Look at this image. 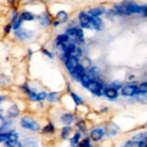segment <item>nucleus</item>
<instances>
[{"label":"nucleus","mask_w":147,"mask_h":147,"mask_svg":"<svg viewBox=\"0 0 147 147\" xmlns=\"http://www.w3.org/2000/svg\"><path fill=\"white\" fill-rule=\"evenodd\" d=\"M66 34L69 37V40H72L74 43H82L85 40L84 38V33L80 28H76V27H71L66 31Z\"/></svg>","instance_id":"nucleus-1"},{"label":"nucleus","mask_w":147,"mask_h":147,"mask_svg":"<svg viewBox=\"0 0 147 147\" xmlns=\"http://www.w3.org/2000/svg\"><path fill=\"white\" fill-rule=\"evenodd\" d=\"M87 88H88L94 96H102L103 94V91L105 88V84H104L103 81L96 79V80H93V81L91 82L90 86L87 87Z\"/></svg>","instance_id":"nucleus-2"},{"label":"nucleus","mask_w":147,"mask_h":147,"mask_svg":"<svg viewBox=\"0 0 147 147\" xmlns=\"http://www.w3.org/2000/svg\"><path fill=\"white\" fill-rule=\"evenodd\" d=\"M21 126L31 131H38L39 130V124L37 123L34 119H32L31 117H24L21 119Z\"/></svg>","instance_id":"nucleus-3"},{"label":"nucleus","mask_w":147,"mask_h":147,"mask_svg":"<svg viewBox=\"0 0 147 147\" xmlns=\"http://www.w3.org/2000/svg\"><path fill=\"white\" fill-rule=\"evenodd\" d=\"M79 20L82 28H88V30H93L92 28V22H91V16L87 12H81L79 15Z\"/></svg>","instance_id":"nucleus-4"},{"label":"nucleus","mask_w":147,"mask_h":147,"mask_svg":"<svg viewBox=\"0 0 147 147\" xmlns=\"http://www.w3.org/2000/svg\"><path fill=\"white\" fill-rule=\"evenodd\" d=\"M121 94L126 96V97H132V96L137 94V86L134 84H129L121 87Z\"/></svg>","instance_id":"nucleus-5"},{"label":"nucleus","mask_w":147,"mask_h":147,"mask_svg":"<svg viewBox=\"0 0 147 147\" xmlns=\"http://www.w3.org/2000/svg\"><path fill=\"white\" fill-rule=\"evenodd\" d=\"M65 66L69 71H72V70H75V69L79 66V59L77 58H72V57H67L65 59Z\"/></svg>","instance_id":"nucleus-6"},{"label":"nucleus","mask_w":147,"mask_h":147,"mask_svg":"<svg viewBox=\"0 0 147 147\" xmlns=\"http://www.w3.org/2000/svg\"><path fill=\"white\" fill-rule=\"evenodd\" d=\"M104 135H105V132H104L103 129H100V127L93 129V130L91 131V140H93V141H99Z\"/></svg>","instance_id":"nucleus-7"},{"label":"nucleus","mask_w":147,"mask_h":147,"mask_svg":"<svg viewBox=\"0 0 147 147\" xmlns=\"http://www.w3.org/2000/svg\"><path fill=\"white\" fill-rule=\"evenodd\" d=\"M103 94L107 98H109V99H115L118 96H119V93H118V90H115V88H112V87H105L104 88V91H103Z\"/></svg>","instance_id":"nucleus-8"},{"label":"nucleus","mask_w":147,"mask_h":147,"mask_svg":"<svg viewBox=\"0 0 147 147\" xmlns=\"http://www.w3.org/2000/svg\"><path fill=\"white\" fill-rule=\"evenodd\" d=\"M74 119H75V117H74V114L71 113H64L61 118H60V120L63 124H65V125H70V124L74 123Z\"/></svg>","instance_id":"nucleus-9"},{"label":"nucleus","mask_w":147,"mask_h":147,"mask_svg":"<svg viewBox=\"0 0 147 147\" xmlns=\"http://www.w3.org/2000/svg\"><path fill=\"white\" fill-rule=\"evenodd\" d=\"M85 71H86V70H84V69H82V67L79 65V66H77V67L75 69V70H72L70 74H71V76H72L75 80H80L81 77H82V76H84L85 74H86Z\"/></svg>","instance_id":"nucleus-10"},{"label":"nucleus","mask_w":147,"mask_h":147,"mask_svg":"<svg viewBox=\"0 0 147 147\" xmlns=\"http://www.w3.org/2000/svg\"><path fill=\"white\" fill-rule=\"evenodd\" d=\"M105 12V9L99 6V7H93L91 9V10L88 11V15L92 16V17H99L100 15H103V13Z\"/></svg>","instance_id":"nucleus-11"},{"label":"nucleus","mask_w":147,"mask_h":147,"mask_svg":"<svg viewBox=\"0 0 147 147\" xmlns=\"http://www.w3.org/2000/svg\"><path fill=\"white\" fill-rule=\"evenodd\" d=\"M67 42H69V37H67L66 33H65V34H59V36L57 37V39H55V43H57L58 47H60V45L65 44V43H67Z\"/></svg>","instance_id":"nucleus-12"},{"label":"nucleus","mask_w":147,"mask_h":147,"mask_svg":"<svg viewBox=\"0 0 147 147\" xmlns=\"http://www.w3.org/2000/svg\"><path fill=\"white\" fill-rule=\"evenodd\" d=\"M91 22H92V28L102 30V21H100L99 17H92L91 16Z\"/></svg>","instance_id":"nucleus-13"},{"label":"nucleus","mask_w":147,"mask_h":147,"mask_svg":"<svg viewBox=\"0 0 147 147\" xmlns=\"http://www.w3.org/2000/svg\"><path fill=\"white\" fill-rule=\"evenodd\" d=\"M18 113H20V110H18V107L16 104H12L10 108L7 109V115L10 118H13V117H17Z\"/></svg>","instance_id":"nucleus-14"},{"label":"nucleus","mask_w":147,"mask_h":147,"mask_svg":"<svg viewBox=\"0 0 147 147\" xmlns=\"http://www.w3.org/2000/svg\"><path fill=\"white\" fill-rule=\"evenodd\" d=\"M20 18L22 21H32V20H34L36 16L33 15L32 12H28V11H24L20 15Z\"/></svg>","instance_id":"nucleus-15"},{"label":"nucleus","mask_w":147,"mask_h":147,"mask_svg":"<svg viewBox=\"0 0 147 147\" xmlns=\"http://www.w3.org/2000/svg\"><path fill=\"white\" fill-rule=\"evenodd\" d=\"M80 81H81V85L84 86V87H86V88H87V87L90 86V84H91V82L93 81V80H92L91 77H90L88 75H87V74H85V75H84V76H82L81 79H80Z\"/></svg>","instance_id":"nucleus-16"},{"label":"nucleus","mask_w":147,"mask_h":147,"mask_svg":"<svg viewBox=\"0 0 147 147\" xmlns=\"http://www.w3.org/2000/svg\"><path fill=\"white\" fill-rule=\"evenodd\" d=\"M39 21H40V25L42 26L50 25V18L47 16V13H42V15L39 16Z\"/></svg>","instance_id":"nucleus-17"},{"label":"nucleus","mask_w":147,"mask_h":147,"mask_svg":"<svg viewBox=\"0 0 147 147\" xmlns=\"http://www.w3.org/2000/svg\"><path fill=\"white\" fill-rule=\"evenodd\" d=\"M79 65H80L82 69H84V70H86V69H88V67L91 66V60H90L88 58H84V59L81 60V63L79 61Z\"/></svg>","instance_id":"nucleus-18"},{"label":"nucleus","mask_w":147,"mask_h":147,"mask_svg":"<svg viewBox=\"0 0 147 147\" xmlns=\"http://www.w3.org/2000/svg\"><path fill=\"white\" fill-rule=\"evenodd\" d=\"M54 131H55V126L53 125L52 123H48L47 125L44 126V129H43V132H44V134H53Z\"/></svg>","instance_id":"nucleus-19"},{"label":"nucleus","mask_w":147,"mask_h":147,"mask_svg":"<svg viewBox=\"0 0 147 147\" xmlns=\"http://www.w3.org/2000/svg\"><path fill=\"white\" fill-rule=\"evenodd\" d=\"M87 75H88L92 80H96L98 79V69L97 67H93V69H90V71L87 72Z\"/></svg>","instance_id":"nucleus-20"},{"label":"nucleus","mask_w":147,"mask_h":147,"mask_svg":"<svg viewBox=\"0 0 147 147\" xmlns=\"http://www.w3.org/2000/svg\"><path fill=\"white\" fill-rule=\"evenodd\" d=\"M67 13L65 11H59L58 15H57V18H58V22H65L67 20Z\"/></svg>","instance_id":"nucleus-21"},{"label":"nucleus","mask_w":147,"mask_h":147,"mask_svg":"<svg viewBox=\"0 0 147 147\" xmlns=\"http://www.w3.org/2000/svg\"><path fill=\"white\" fill-rule=\"evenodd\" d=\"M80 139H81V132H75V135H74V137L71 139V145L74 146H76V145H79V142H80Z\"/></svg>","instance_id":"nucleus-22"},{"label":"nucleus","mask_w":147,"mask_h":147,"mask_svg":"<svg viewBox=\"0 0 147 147\" xmlns=\"http://www.w3.org/2000/svg\"><path fill=\"white\" fill-rule=\"evenodd\" d=\"M71 97H72V99H74V102H75L77 105L84 104V100H82V98L80 97V96H77L76 93H74V92H71Z\"/></svg>","instance_id":"nucleus-23"},{"label":"nucleus","mask_w":147,"mask_h":147,"mask_svg":"<svg viewBox=\"0 0 147 147\" xmlns=\"http://www.w3.org/2000/svg\"><path fill=\"white\" fill-rule=\"evenodd\" d=\"M70 131H71L70 126L63 127V130H61V137H63V139H67V136L70 135Z\"/></svg>","instance_id":"nucleus-24"},{"label":"nucleus","mask_w":147,"mask_h":147,"mask_svg":"<svg viewBox=\"0 0 147 147\" xmlns=\"http://www.w3.org/2000/svg\"><path fill=\"white\" fill-rule=\"evenodd\" d=\"M79 147H92L91 140L90 139H84L82 141L79 142Z\"/></svg>","instance_id":"nucleus-25"},{"label":"nucleus","mask_w":147,"mask_h":147,"mask_svg":"<svg viewBox=\"0 0 147 147\" xmlns=\"http://www.w3.org/2000/svg\"><path fill=\"white\" fill-rule=\"evenodd\" d=\"M21 22H22L21 18H20V17H16L15 20H13V24H12V26H11V27H12L13 30H18V28L21 27Z\"/></svg>","instance_id":"nucleus-26"},{"label":"nucleus","mask_w":147,"mask_h":147,"mask_svg":"<svg viewBox=\"0 0 147 147\" xmlns=\"http://www.w3.org/2000/svg\"><path fill=\"white\" fill-rule=\"evenodd\" d=\"M146 82L141 84L139 87H137V94H146Z\"/></svg>","instance_id":"nucleus-27"},{"label":"nucleus","mask_w":147,"mask_h":147,"mask_svg":"<svg viewBox=\"0 0 147 147\" xmlns=\"http://www.w3.org/2000/svg\"><path fill=\"white\" fill-rule=\"evenodd\" d=\"M47 92H39V93L36 94V100H44L47 99Z\"/></svg>","instance_id":"nucleus-28"},{"label":"nucleus","mask_w":147,"mask_h":147,"mask_svg":"<svg viewBox=\"0 0 147 147\" xmlns=\"http://www.w3.org/2000/svg\"><path fill=\"white\" fill-rule=\"evenodd\" d=\"M9 141V132H0V142H7Z\"/></svg>","instance_id":"nucleus-29"},{"label":"nucleus","mask_w":147,"mask_h":147,"mask_svg":"<svg viewBox=\"0 0 147 147\" xmlns=\"http://www.w3.org/2000/svg\"><path fill=\"white\" fill-rule=\"evenodd\" d=\"M47 99L49 100V102H54V100H57V99H58V93L53 92V93L47 94Z\"/></svg>","instance_id":"nucleus-30"},{"label":"nucleus","mask_w":147,"mask_h":147,"mask_svg":"<svg viewBox=\"0 0 147 147\" xmlns=\"http://www.w3.org/2000/svg\"><path fill=\"white\" fill-rule=\"evenodd\" d=\"M6 146L7 147H22V145L18 141H9L6 142Z\"/></svg>","instance_id":"nucleus-31"},{"label":"nucleus","mask_w":147,"mask_h":147,"mask_svg":"<svg viewBox=\"0 0 147 147\" xmlns=\"http://www.w3.org/2000/svg\"><path fill=\"white\" fill-rule=\"evenodd\" d=\"M110 87H112V88H115V90H119V88H121L123 87V84L120 81H114V82L110 84Z\"/></svg>","instance_id":"nucleus-32"},{"label":"nucleus","mask_w":147,"mask_h":147,"mask_svg":"<svg viewBox=\"0 0 147 147\" xmlns=\"http://www.w3.org/2000/svg\"><path fill=\"white\" fill-rule=\"evenodd\" d=\"M25 147H38V145H37V142L36 141H26V144H25Z\"/></svg>","instance_id":"nucleus-33"},{"label":"nucleus","mask_w":147,"mask_h":147,"mask_svg":"<svg viewBox=\"0 0 147 147\" xmlns=\"http://www.w3.org/2000/svg\"><path fill=\"white\" fill-rule=\"evenodd\" d=\"M77 126H79L80 129H85V123L84 121H80L79 124H77Z\"/></svg>","instance_id":"nucleus-34"},{"label":"nucleus","mask_w":147,"mask_h":147,"mask_svg":"<svg viewBox=\"0 0 147 147\" xmlns=\"http://www.w3.org/2000/svg\"><path fill=\"white\" fill-rule=\"evenodd\" d=\"M43 53H44L45 55H48V57H49V58H53V55H52V54H50V53L48 52V50H43Z\"/></svg>","instance_id":"nucleus-35"},{"label":"nucleus","mask_w":147,"mask_h":147,"mask_svg":"<svg viewBox=\"0 0 147 147\" xmlns=\"http://www.w3.org/2000/svg\"><path fill=\"white\" fill-rule=\"evenodd\" d=\"M4 99H5V97H3V96H0V103H1Z\"/></svg>","instance_id":"nucleus-36"},{"label":"nucleus","mask_w":147,"mask_h":147,"mask_svg":"<svg viewBox=\"0 0 147 147\" xmlns=\"http://www.w3.org/2000/svg\"><path fill=\"white\" fill-rule=\"evenodd\" d=\"M1 118H3V117H1V114H0V119H1Z\"/></svg>","instance_id":"nucleus-37"},{"label":"nucleus","mask_w":147,"mask_h":147,"mask_svg":"<svg viewBox=\"0 0 147 147\" xmlns=\"http://www.w3.org/2000/svg\"><path fill=\"white\" fill-rule=\"evenodd\" d=\"M10 1H13V0H10Z\"/></svg>","instance_id":"nucleus-38"}]
</instances>
